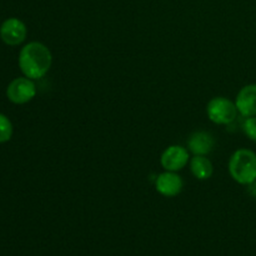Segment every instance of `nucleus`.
Masks as SVG:
<instances>
[{
  "instance_id": "nucleus-1",
  "label": "nucleus",
  "mask_w": 256,
  "mask_h": 256,
  "mask_svg": "<svg viewBox=\"0 0 256 256\" xmlns=\"http://www.w3.org/2000/svg\"><path fill=\"white\" fill-rule=\"evenodd\" d=\"M52 55L46 45L32 42L19 52V68L24 76L36 80L45 76L52 68Z\"/></svg>"
},
{
  "instance_id": "nucleus-2",
  "label": "nucleus",
  "mask_w": 256,
  "mask_h": 256,
  "mask_svg": "<svg viewBox=\"0 0 256 256\" xmlns=\"http://www.w3.org/2000/svg\"><path fill=\"white\" fill-rule=\"evenodd\" d=\"M229 172L242 185L256 182V154L250 149H239L229 160Z\"/></svg>"
},
{
  "instance_id": "nucleus-3",
  "label": "nucleus",
  "mask_w": 256,
  "mask_h": 256,
  "mask_svg": "<svg viewBox=\"0 0 256 256\" xmlns=\"http://www.w3.org/2000/svg\"><path fill=\"white\" fill-rule=\"evenodd\" d=\"M235 102L224 96L212 98L206 106V114L212 122L219 125L232 124L238 116Z\"/></svg>"
},
{
  "instance_id": "nucleus-4",
  "label": "nucleus",
  "mask_w": 256,
  "mask_h": 256,
  "mask_svg": "<svg viewBox=\"0 0 256 256\" xmlns=\"http://www.w3.org/2000/svg\"><path fill=\"white\" fill-rule=\"evenodd\" d=\"M36 95V86L32 79L26 76L16 78L6 88V96L12 104H26Z\"/></svg>"
},
{
  "instance_id": "nucleus-5",
  "label": "nucleus",
  "mask_w": 256,
  "mask_h": 256,
  "mask_svg": "<svg viewBox=\"0 0 256 256\" xmlns=\"http://www.w3.org/2000/svg\"><path fill=\"white\" fill-rule=\"evenodd\" d=\"M26 25L18 18H9L0 26V38L10 46L20 45L26 39Z\"/></svg>"
},
{
  "instance_id": "nucleus-6",
  "label": "nucleus",
  "mask_w": 256,
  "mask_h": 256,
  "mask_svg": "<svg viewBox=\"0 0 256 256\" xmlns=\"http://www.w3.org/2000/svg\"><path fill=\"white\" fill-rule=\"evenodd\" d=\"M162 168L166 172H179L189 162V152L180 145H172L166 148L160 159Z\"/></svg>"
},
{
  "instance_id": "nucleus-7",
  "label": "nucleus",
  "mask_w": 256,
  "mask_h": 256,
  "mask_svg": "<svg viewBox=\"0 0 256 256\" xmlns=\"http://www.w3.org/2000/svg\"><path fill=\"white\" fill-rule=\"evenodd\" d=\"M184 188V182L175 172H165L155 180V189L162 196L172 198L179 195Z\"/></svg>"
},
{
  "instance_id": "nucleus-8",
  "label": "nucleus",
  "mask_w": 256,
  "mask_h": 256,
  "mask_svg": "<svg viewBox=\"0 0 256 256\" xmlns=\"http://www.w3.org/2000/svg\"><path fill=\"white\" fill-rule=\"evenodd\" d=\"M235 105L242 116H256V84L242 88L235 99Z\"/></svg>"
},
{
  "instance_id": "nucleus-9",
  "label": "nucleus",
  "mask_w": 256,
  "mask_h": 256,
  "mask_svg": "<svg viewBox=\"0 0 256 256\" xmlns=\"http://www.w3.org/2000/svg\"><path fill=\"white\" fill-rule=\"evenodd\" d=\"M215 146V140L212 134L206 132H195L190 135L188 140L189 152L194 155H208L212 152Z\"/></svg>"
},
{
  "instance_id": "nucleus-10",
  "label": "nucleus",
  "mask_w": 256,
  "mask_h": 256,
  "mask_svg": "<svg viewBox=\"0 0 256 256\" xmlns=\"http://www.w3.org/2000/svg\"><path fill=\"white\" fill-rule=\"evenodd\" d=\"M190 170L199 180H208L214 172L212 162L205 155H194L190 160Z\"/></svg>"
},
{
  "instance_id": "nucleus-11",
  "label": "nucleus",
  "mask_w": 256,
  "mask_h": 256,
  "mask_svg": "<svg viewBox=\"0 0 256 256\" xmlns=\"http://www.w3.org/2000/svg\"><path fill=\"white\" fill-rule=\"evenodd\" d=\"M12 132H14V129H12L10 119L6 115L0 112V144L9 142L12 136Z\"/></svg>"
},
{
  "instance_id": "nucleus-12",
  "label": "nucleus",
  "mask_w": 256,
  "mask_h": 256,
  "mask_svg": "<svg viewBox=\"0 0 256 256\" xmlns=\"http://www.w3.org/2000/svg\"><path fill=\"white\" fill-rule=\"evenodd\" d=\"M242 130L252 142H256V116L246 118L242 124Z\"/></svg>"
}]
</instances>
